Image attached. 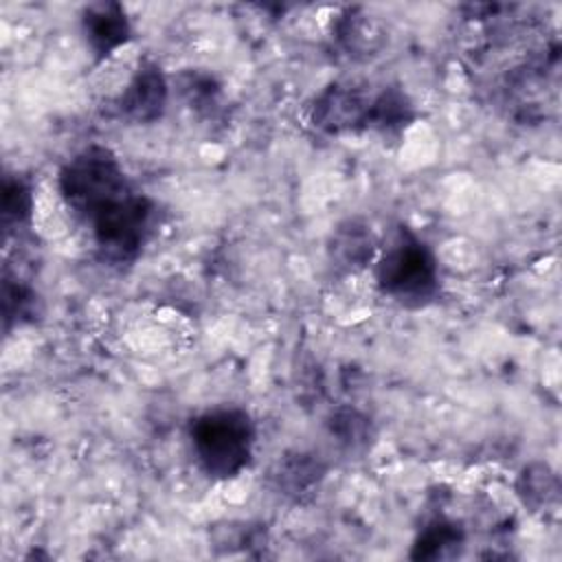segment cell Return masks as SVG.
<instances>
[{
	"label": "cell",
	"mask_w": 562,
	"mask_h": 562,
	"mask_svg": "<svg viewBox=\"0 0 562 562\" xmlns=\"http://www.w3.org/2000/svg\"><path fill=\"white\" fill-rule=\"evenodd\" d=\"M373 274L380 292L404 307H426L439 296V261L404 224H397L380 246Z\"/></svg>",
	"instance_id": "cell-1"
},
{
	"label": "cell",
	"mask_w": 562,
	"mask_h": 562,
	"mask_svg": "<svg viewBox=\"0 0 562 562\" xmlns=\"http://www.w3.org/2000/svg\"><path fill=\"white\" fill-rule=\"evenodd\" d=\"M189 437L202 472L217 481H231L252 463L257 426L248 411L220 406L195 415Z\"/></svg>",
	"instance_id": "cell-2"
},
{
	"label": "cell",
	"mask_w": 562,
	"mask_h": 562,
	"mask_svg": "<svg viewBox=\"0 0 562 562\" xmlns=\"http://www.w3.org/2000/svg\"><path fill=\"white\" fill-rule=\"evenodd\" d=\"M57 184L66 206L83 224L136 189L116 154L103 145H88L72 154L61 165Z\"/></svg>",
	"instance_id": "cell-3"
},
{
	"label": "cell",
	"mask_w": 562,
	"mask_h": 562,
	"mask_svg": "<svg viewBox=\"0 0 562 562\" xmlns=\"http://www.w3.org/2000/svg\"><path fill=\"white\" fill-rule=\"evenodd\" d=\"M154 215V200L138 189L99 213L88 224L99 259L108 266H132L151 235Z\"/></svg>",
	"instance_id": "cell-4"
},
{
	"label": "cell",
	"mask_w": 562,
	"mask_h": 562,
	"mask_svg": "<svg viewBox=\"0 0 562 562\" xmlns=\"http://www.w3.org/2000/svg\"><path fill=\"white\" fill-rule=\"evenodd\" d=\"M167 101L169 83L162 68L154 59H143L116 99V110L127 121L147 125L165 114Z\"/></svg>",
	"instance_id": "cell-5"
},
{
	"label": "cell",
	"mask_w": 562,
	"mask_h": 562,
	"mask_svg": "<svg viewBox=\"0 0 562 562\" xmlns=\"http://www.w3.org/2000/svg\"><path fill=\"white\" fill-rule=\"evenodd\" d=\"M81 33L97 64L105 61L134 37V29L123 4L114 0L86 4L81 9Z\"/></svg>",
	"instance_id": "cell-6"
},
{
	"label": "cell",
	"mask_w": 562,
	"mask_h": 562,
	"mask_svg": "<svg viewBox=\"0 0 562 562\" xmlns=\"http://www.w3.org/2000/svg\"><path fill=\"white\" fill-rule=\"evenodd\" d=\"M369 103L371 99H367L351 86L331 83L316 99L312 110V123L329 134L364 130Z\"/></svg>",
	"instance_id": "cell-7"
},
{
	"label": "cell",
	"mask_w": 562,
	"mask_h": 562,
	"mask_svg": "<svg viewBox=\"0 0 562 562\" xmlns=\"http://www.w3.org/2000/svg\"><path fill=\"white\" fill-rule=\"evenodd\" d=\"M329 259L345 272L362 270L375 252V241L369 226L360 220H345L338 224L329 239Z\"/></svg>",
	"instance_id": "cell-8"
},
{
	"label": "cell",
	"mask_w": 562,
	"mask_h": 562,
	"mask_svg": "<svg viewBox=\"0 0 562 562\" xmlns=\"http://www.w3.org/2000/svg\"><path fill=\"white\" fill-rule=\"evenodd\" d=\"M413 119L415 110L408 94L397 86H389L371 99L364 119V130H375L384 136L400 134L404 132V127L413 123Z\"/></svg>",
	"instance_id": "cell-9"
},
{
	"label": "cell",
	"mask_w": 562,
	"mask_h": 562,
	"mask_svg": "<svg viewBox=\"0 0 562 562\" xmlns=\"http://www.w3.org/2000/svg\"><path fill=\"white\" fill-rule=\"evenodd\" d=\"M40 314L37 292L22 279L4 272L2 279V321L4 331H11L13 325H24L35 321Z\"/></svg>",
	"instance_id": "cell-10"
},
{
	"label": "cell",
	"mask_w": 562,
	"mask_h": 562,
	"mask_svg": "<svg viewBox=\"0 0 562 562\" xmlns=\"http://www.w3.org/2000/svg\"><path fill=\"white\" fill-rule=\"evenodd\" d=\"M2 226L4 233L29 226L33 217V189L20 173H7L2 180Z\"/></svg>",
	"instance_id": "cell-11"
},
{
	"label": "cell",
	"mask_w": 562,
	"mask_h": 562,
	"mask_svg": "<svg viewBox=\"0 0 562 562\" xmlns=\"http://www.w3.org/2000/svg\"><path fill=\"white\" fill-rule=\"evenodd\" d=\"M463 538H465V533H463L461 525H457L452 520H443V518L432 520L415 538L413 549H411V558L413 560L443 558L446 551L461 544Z\"/></svg>",
	"instance_id": "cell-12"
},
{
	"label": "cell",
	"mask_w": 562,
	"mask_h": 562,
	"mask_svg": "<svg viewBox=\"0 0 562 562\" xmlns=\"http://www.w3.org/2000/svg\"><path fill=\"white\" fill-rule=\"evenodd\" d=\"M323 474H325V468L314 454L296 452L294 457L283 459V463L279 465L277 479H279V485L285 490V494L299 496L312 490L323 479Z\"/></svg>",
	"instance_id": "cell-13"
},
{
	"label": "cell",
	"mask_w": 562,
	"mask_h": 562,
	"mask_svg": "<svg viewBox=\"0 0 562 562\" xmlns=\"http://www.w3.org/2000/svg\"><path fill=\"white\" fill-rule=\"evenodd\" d=\"M329 424H331V432L342 443L358 446V443H367V439H369V419L353 408L336 411L331 415Z\"/></svg>",
	"instance_id": "cell-14"
},
{
	"label": "cell",
	"mask_w": 562,
	"mask_h": 562,
	"mask_svg": "<svg viewBox=\"0 0 562 562\" xmlns=\"http://www.w3.org/2000/svg\"><path fill=\"white\" fill-rule=\"evenodd\" d=\"M551 479H553V474L549 472L547 465H538V472H533V468H525V472L520 474V481L525 483L520 487V494L525 496V503H533V505L547 503Z\"/></svg>",
	"instance_id": "cell-15"
}]
</instances>
